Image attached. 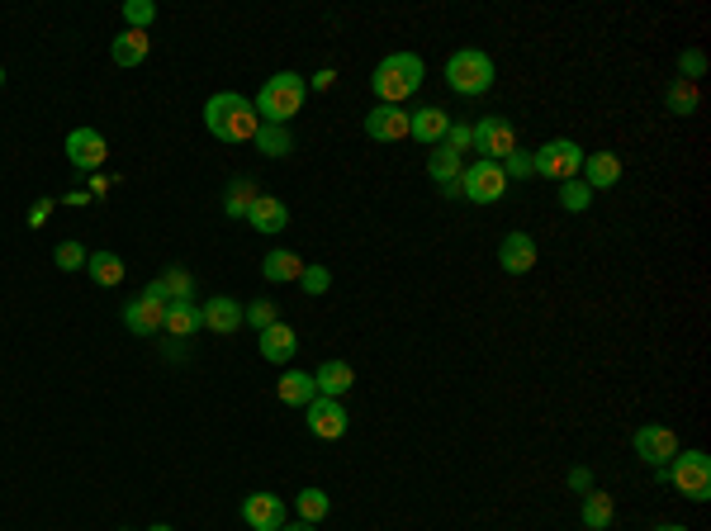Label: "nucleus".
I'll use <instances>...</instances> for the list:
<instances>
[{
  "mask_svg": "<svg viewBox=\"0 0 711 531\" xmlns=\"http://www.w3.org/2000/svg\"><path fill=\"white\" fill-rule=\"evenodd\" d=\"M204 129L214 133L219 143H252L261 133V114H256V105L247 95L219 91L209 95V105H204Z\"/></svg>",
  "mask_w": 711,
  "mask_h": 531,
  "instance_id": "f257e3e1",
  "label": "nucleus"
},
{
  "mask_svg": "<svg viewBox=\"0 0 711 531\" xmlns=\"http://www.w3.org/2000/svg\"><path fill=\"white\" fill-rule=\"evenodd\" d=\"M422 76H427V67H422L418 53H389L370 76V91L380 105H403L408 95H418Z\"/></svg>",
  "mask_w": 711,
  "mask_h": 531,
  "instance_id": "f03ea898",
  "label": "nucleus"
},
{
  "mask_svg": "<svg viewBox=\"0 0 711 531\" xmlns=\"http://www.w3.org/2000/svg\"><path fill=\"white\" fill-rule=\"evenodd\" d=\"M304 95H309V86H304L299 72H275V76H266V86H261V95H256L252 105L261 114V124H280L285 129L294 114L304 110Z\"/></svg>",
  "mask_w": 711,
  "mask_h": 531,
  "instance_id": "7ed1b4c3",
  "label": "nucleus"
},
{
  "mask_svg": "<svg viewBox=\"0 0 711 531\" xmlns=\"http://www.w3.org/2000/svg\"><path fill=\"white\" fill-rule=\"evenodd\" d=\"M446 86L456 95H484L493 91V57L484 48H460L446 57Z\"/></svg>",
  "mask_w": 711,
  "mask_h": 531,
  "instance_id": "20e7f679",
  "label": "nucleus"
},
{
  "mask_svg": "<svg viewBox=\"0 0 711 531\" xmlns=\"http://www.w3.org/2000/svg\"><path fill=\"white\" fill-rule=\"evenodd\" d=\"M664 479L674 484L683 498H693V503H707L711 498V456L707 451H678L674 460H669V470H664Z\"/></svg>",
  "mask_w": 711,
  "mask_h": 531,
  "instance_id": "39448f33",
  "label": "nucleus"
},
{
  "mask_svg": "<svg viewBox=\"0 0 711 531\" xmlns=\"http://www.w3.org/2000/svg\"><path fill=\"white\" fill-rule=\"evenodd\" d=\"M531 166H536V176H546V181H574L579 176V166H584V147L569 143V138H550L531 152Z\"/></svg>",
  "mask_w": 711,
  "mask_h": 531,
  "instance_id": "423d86ee",
  "label": "nucleus"
},
{
  "mask_svg": "<svg viewBox=\"0 0 711 531\" xmlns=\"http://www.w3.org/2000/svg\"><path fill=\"white\" fill-rule=\"evenodd\" d=\"M460 195L470 204H498L503 195H508V176H503V166L498 162H470L465 171H460Z\"/></svg>",
  "mask_w": 711,
  "mask_h": 531,
  "instance_id": "0eeeda50",
  "label": "nucleus"
},
{
  "mask_svg": "<svg viewBox=\"0 0 711 531\" xmlns=\"http://www.w3.org/2000/svg\"><path fill=\"white\" fill-rule=\"evenodd\" d=\"M470 129H474L470 152H484V162H503L508 152H517V129H512L503 114H489V119H479Z\"/></svg>",
  "mask_w": 711,
  "mask_h": 531,
  "instance_id": "6e6552de",
  "label": "nucleus"
},
{
  "mask_svg": "<svg viewBox=\"0 0 711 531\" xmlns=\"http://www.w3.org/2000/svg\"><path fill=\"white\" fill-rule=\"evenodd\" d=\"M166 323V299L152 285H147L133 304H124V328L133 332V337H157Z\"/></svg>",
  "mask_w": 711,
  "mask_h": 531,
  "instance_id": "1a4fd4ad",
  "label": "nucleus"
},
{
  "mask_svg": "<svg viewBox=\"0 0 711 531\" xmlns=\"http://www.w3.org/2000/svg\"><path fill=\"white\" fill-rule=\"evenodd\" d=\"M304 422H309L313 437H323V441H342V437H347V427H351L342 399H323V394H318V399L304 408Z\"/></svg>",
  "mask_w": 711,
  "mask_h": 531,
  "instance_id": "9d476101",
  "label": "nucleus"
},
{
  "mask_svg": "<svg viewBox=\"0 0 711 531\" xmlns=\"http://www.w3.org/2000/svg\"><path fill=\"white\" fill-rule=\"evenodd\" d=\"M631 446H636V456L645 460V465H659V470H664V465L678 456V437L669 432V427H659V422H650V427H636Z\"/></svg>",
  "mask_w": 711,
  "mask_h": 531,
  "instance_id": "9b49d317",
  "label": "nucleus"
},
{
  "mask_svg": "<svg viewBox=\"0 0 711 531\" xmlns=\"http://www.w3.org/2000/svg\"><path fill=\"white\" fill-rule=\"evenodd\" d=\"M110 157V147H105V133L100 129H72L67 133V162L76 171H100Z\"/></svg>",
  "mask_w": 711,
  "mask_h": 531,
  "instance_id": "f8f14e48",
  "label": "nucleus"
},
{
  "mask_svg": "<svg viewBox=\"0 0 711 531\" xmlns=\"http://www.w3.org/2000/svg\"><path fill=\"white\" fill-rule=\"evenodd\" d=\"M365 138L375 143H403L408 138V110L403 105H375L365 114Z\"/></svg>",
  "mask_w": 711,
  "mask_h": 531,
  "instance_id": "ddd939ff",
  "label": "nucleus"
},
{
  "mask_svg": "<svg viewBox=\"0 0 711 531\" xmlns=\"http://www.w3.org/2000/svg\"><path fill=\"white\" fill-rule=\"evenodd\" d=\"M242 522L252 531H280L285 527V503L275 494H247L242 498Z\"/></svg>",
  "mask_w": 711,
  "mask_h": 531,
  "instance_id": "4468645a",
  "label": "nucleus"
},
{
  "mask_svg": "<svg viewBox=\"0 0 711 531\" xmlns=\"http://www.w3.org/2000/svg\"><path fill=\"white\" fill-rule=\"evenodd\" d=\"M584 176L579 181L588 185V190H612V185L621 181V157L617 152H584V166H579Z\"/></svg>",
  "mask_w": 711,
  "mask_h": 531,
  "instance_id": "2eb2a0df",
  "label": "nucleus"
},
{
  "mask_svg": "<svg viewBox=\"0 0 711 531\" xmlns=\"http://www.w3.org/2000/svg\"><path fill=\"white\" fill-rule=\"evenodd\" d=\"M498 266L508 275H527L536 266V242L531 233H508V238L498 242Z\"/></svg>",
  "mask_w": 711,
  "mask_h": 531,
  "instance_id": "dca6fc26",
  "label": "nucleus"
},
{
  "mask_svg": "<svg viewBox=\"0 0 711 531\" xmlns=\"http://www.w3.org/2000/svg\"><path fill=\"white\" fill-rule=\"evenodd\" d=\"M446 129H451V114L441 110V105H422L418 114H408V138H418L427 147H437L446 138Z\"/></svg>",
  "mask_w": 711,
  "mask_h": 531,
  "instance_id": "f3484780",
  "label": "nucleus"
},
{
  "mask_svg": "<svg viewBox=\"0 0 711 531\" xmlns=\"http://www.w3.org/2000/svg\"><path fill=\"white\" fill-rule=\"evenodd\" d=\"M256 347H261V356H266L271 366H285L294 351H299V332H294L290 323H271V328L261 332V342H256Z\"/></svg>",
  "mask_w": 711,
  "mask_h": 531,
  "instance_id": "a211bd4d",
  "label": "nucleus"
},
{
  "mask_svg": "<svg viewBox=\"0 0 711 531\" xmlns=\"http://www.w3.org/2000/svg\"><path fill=\"white\" fill-rule=\"evenodd\" d=\"M200 328H204V309L195 304V299H185V304H166V323H162L166 337L185 342V337H195Z\"/></svg>",
  "mask_w": 711,
  "mask_h": 531,
  "instance_id": "6ab92c4d",
  "label": "nucleus"
},
{
  "mask_svg": "<svg viewBox=\"0 0 711 531\" xmlns=\"http://www.w3.org/2000/svg\"><path fill=\"white\" fill-rule=\"evenodd\" d=\"M200 309H204V328L219 332V337H228V332L242 328V304H237V299H228V294L209 299V304H200Z\"/></svg>",
  "mask_w": 711,
  "mask_h": 531,
  "instance_id": "aec40b11",
  "label": "nucleus"
},
{
  "mask_svg": "<svg viewBox=\"0 0 711 531\" xmlns=\"http://www.w3.org/2000/svg\"><path fill=\"white\" fill-rule=\"evenodd\" d=\"M313 385H318L323 399H342V394L356 385V370H351L347 361H323V366L313 370Z\"/></svg>",
  "mask_w": 711,
  "mask_h": 531,
  "instance_id": "412c9836",
  "label": "nucleus"
},
{
  "mask_svg": "<svg viewBox=\"0 0 711 531\" xmlns=\"http://www.w3.org/2000/svg\"><path fill=\"white\" fill-rule=\"evenodd\" d=\"M275 394H280V403H290V408H309L318 399V385H313V375H304V370H285L275 380Z\"/></svg>",
  "mask_w": 711,
  "mask_h": 531,
  "instance_id": "4be33fe9",
  "label": "nucleus"
},
{
  "mask_svg": "<svg viewBox=\"0 0 711 531\" xmlns=\"http://www.w3.org/2000/svg\"><path fill=\"white\" fill-rule=\"evenodd\" d=\"M147 53H152V34H143V29H124V34L114 38V48H110L114 67H138Z\"/></svg>",
  "mask_w": 711,
  "mask_h": 531,
  "instance_id": "5701e85b",
  "label": "nucleus"
},
{
  "mask_svg": "<svg viewBox=\"0 0 711 531\" xmlns=\"http://www.w3.org/2000/svg\"><path fill=\"white\" fill-rule=\"evenodd\" d=\"M152 290L162 294L166 304H185V299H195V275L181 271V266H166V271L152 280Z\"/></svg>",
  "mask_w": 711,
  "mask_h": 531,
  "instance_id": "b1692460",
  "label": "nucleus"
},
{
  "mask_svg": "<svg viewBox=\"0 0 711 531\" xmlns=\"http://www.w3.org/2000/svg\"><path fill=\"white\" fill-rule=\"evenodd\" d=\"M247 223H252L256 233H280L285 223H290V209L275 200V195H256L252 214H247Z\"/></svg>",
  "mask_w": 711,
  "mask_h": 531,
  "instance_id": "393cba45",
  "label": "nucleus"
},
{
  "mask_svg": "<svg viewBox=\"0 0 711 531\" xmlns=\"http://www.w3.org/2000/svg\"><path fill=\"white\" fill-rule=\"evenodd\" d=\"M261 275L271 280V285H290V280H299L304 275V257H294V252H266V261H261Z\"/></svg>",
  "mask_w": 711,
  "mask_h": 531,
  "instance_id": "a878e982",
  "label": "nucleus"
},
{
  "mask_svg": "<svg viewBox=\"0 0 711 531\" xmlns=\"http://www.w3.org/2000/svg\"><path fill=\"white\" fill-rule=\"evenodd\" d=\"M427 171H432V181L441 185V195H456L460 190V171H465V157H451V152H432V162H427Z\"/></svg>",
  "mask_w": 711,
  "mask_h": 531,
  "instance_id": "bb28decb",
  "label": "nucleus"
},
{
  "mask_svg": "<svg viewBox=\"0 0 711 531\" xmlns=\"http://www.w3.org/2000/svg\"><path fill=\"white\" fill-rule=\"evenodd\" d=\"M584 527L588 531H607L612 527V517H617V503H612V494H602V489H588L584 494Z\"/></svg>",
  "mask_w": 711,
  "mask_h": 531,
  "instance_id": "cd10ccee",
  "label": "nucleus"
},
{
  "mask_svg": "<svg viewBox=\"0 0 711 531\" xmlns=\"http://www.w3.org/2000/svg\"><path fill=\"white\" fill-rule=\"evenodd\" d=\"M86 275H91L95 285L114 290V285L124 280V261L114 257V252H91V261H86Z\"/></svg>",
  "mask_w": 711,
  "mask_h": 531,
  "instance_id": "c85d7f7f",
  "label": "nucleus"
},
{
  "mask_svg": "<svg viewBox=\"0 0 711 531\" xmlns=\"http://www.w3.org/2000/svg\"><path fill=\"white\" fill-rule=\"evenodd\" d=\"M697 100H702V95H697V81H683V76L664 91V105H669V114H678V119L697 114Z\"/></svg>",
  "mask_w": 711,
  "mask_h": 531,
  "instance_id": "c756f323",
  "label": "nucleus"
},
{
  "mask_svg": "<svg viewBox=\"0 0 711 531\" xmlns=\"http://www.w3.org/2000/svg\"><path fill=\"white\" fill-rule=\"evenodd\" d=\"M294 513H299V522L318 527V522H323V517L332 513V498L323 494V489H304V494L294 498Z\"/></svg>",
  "mask_w": 711,
  "mask_h": 531,
  "instance_id": "7c9ffc66",
  "label": "nucleus"
},
{
  "mask_svg": "<svg viewBox=\"0 0 711 531\" xmlns=\"http://www.w3.org/2000/svg\"><path fill=\"white\" fill-rule=\"evenodd\" d=\"M252 204H256V185L252 181H233L228 185V195H223V214H228V219H247V214H252Z\"/></svg>",
  "mask_w": 711,
  "mask_h": 531,
  "instance_id": "2f4dec72",
  "label": "nucleus"
},
{
  "mask_svg": "<svg viewBox=\"0 0 711 531\" xmlns=\"http://www.w3.org/2000/svg\"><path fill=\"white\" fill-rule=\"evenodd\" d=\"M252 143L261 147L266 157H285V152L294 147V138H290V129H280V124H261V133H256Z\"/></svg>",
  "mask_w": 711,
  "mask_h": 531,
  "instance_id": "473e14b6",
  "label": "nucleus"
},
{
  "mask_svg": "<svg viewBox=\"0 0 711 531\" xmlns=\"http://www.w3.org/2000/svg\"><path fill=\"white\" fill-rule=\"evenodd\" d=\"M588 204H593V190H588V185L579 181V176L560 185V209H569V214H584Z\"/></svg>",
  "mask_w": 711,
  "mask_h": 531,
  "instance_id": "72a5a7b5",
  "label": "nucleus"
},
{
  "mask_svg": "<svg viewBox=\"0 0 711 531\" xmlns=\"http://www.w3.org/2000/svg\"><path fill=\"white\" fill-rule=\"evenodd\" d=\"M53 261H57V271H86V261H91V252H86L81 242H57Z\"/></svg>",
  "mask_w": 711,
  "mask_h": 531,
  "instance_id": "f704fd0d",
  "label": "nucleus"
},
{
  "mask_svg": "<svg viewBox=\"0 0 711 531\" xmlns=\"http://www.w3.org/2000/svg\"><path fill=\"white\" fill-rule=\"evenodd\" d=\"M242 323H252L256 332H266L271 323H280V313H275L271 299H256V304H247V309H242Z\"/></svg>",
  "mask_w": 711,
  "mask_h": 531,
  "instance_id": "c9c22d12",
  "label": "nucleus"
},
{
  "mask_svg": "<svg viewBox=\"0 0 711 531\" xmlns=\"http://www.w3.org/2000/svg\"><path fill=\"white\" fill-rule=\"evenodd\" d=\"M470 143H474V129L470 124H451V129H446V138H441V152H451V157H465V152H470Z\"/></svg>",
  "mask_w": 711,
  "mask_h": 531,
  "instance_id": "e433bc0d",
  "label": "nucleus"
},
{
  "mask_svg": "<svg viewBox=\"0 0 711 531\" xmlns=\"http://www.w3.org/2000/svg\"><path fill=\"white\" fill-rule=\"evenodd\" d=\"M124 19H128V29H143V34H147V24L157 19V5H152V0H128Z\"/></svg>",
  "mask_w": 711,
  "mask_h": 531,
  "instance_id": "4c0bfd02",
  "label": "nucleus"
},
{
  "mask_svg": "<svg viewBox=\"0 0 711 531\" xmlns=\"http://www.w3.org/2000/svg\"><path fill=\"white\" fill-rule=\"evenodd\" d=\"M503 176H508V181H522V176H536V166H531V152H522V147H517V152H508V157H503Z\"/></svg>",
  "mask_w": 711,
  "mask_h": 531,
  "instance_id": "58836bf2",
  "label": "nucleus"
},
{
  "mask_svg": "<svg viewBox=\"0 0 711 531\" xmlns=\"http://www.w3.org/2000/svg\"><path fill=\"white\" fill-rule=\"evenodd\" d=\"M702 72H707V53H702V48H688V53L678 57V76H683V81H697Z\"/></svg>",
  "mask_w": 711,
  "mask_h": 531,
  "instance_id": "ea45409f",
  "label": "nucleus"
},
{
  "mask_svg": "<svg viewBox=\"0 0 711 531\" xmlns=\"http://www.w3.org/2000/svg\"><path fill=\"white\" fill-rule=\"evenodd\" d=\"M299 285H304V294H328V285H332L328 266H304V275H299Z\"/></svg>",
  "mask_w": 711,
  "mask_h": 531,
  "instance_id": "a19ab883",
  "label": "nucleus"
},
{
  "mask_svg": "<svg viewBox=\"0 0 711 531\" xmlns=\"http://www.w3.org/2000/svg\"><path fill=\"white\" fill-rule=\"evenodd\" d=\"M569 489H579V494H588V489H593V475H588L584 465H574V470H569Z\"/></svg>",
  "mask_w": 711,
  "mask_h": 531,
  "instance_id": "79ce46f5",
  "label": "nucleus"
},
{
  "mask_svg": "<svg viewBox=\"0 0 711 531\" xmlns=\"http://www.w3.org/2000/svg\"><path fill=\"white\" fill-rule=\"evenodd\" d=\"M48 214H53V200H38V204H29V228H38V223H48Z\"/></svg>",
  "mask_w": 711,
  "mask_h": 531,
  "instance_id": "37998d69",
  "label": "nucleus"
},
{
  "mask_svg": "<svg viewBox=\"0 0 711 531\" xmlns=\"http://www.w3.org/2000/svg\"><path fill=\"white\" fill-rule=\"evenodd\" d=\"M332 81H337V72H328V67H323V72H313V91H328Z\"/></svg>",
  "mask_w": 711,
  "mask_h": 531,
  "instance_id": "c03bdc74",
  "label": "nucleus"
},
{
  "mask_svg": "<svg viewBox=\"0 0 711 531\" xmlns=\"http://www.w3.org/2000/svg\"><path fill=\"white\" fill-rule=\"evenodd\" d=\"M280 531H313L309 522H290V527H280Z\"/></svg>",
  "mask_w": 711,
  "mask_h": 531,
  "instance_id": "a18cd8bd",
  "label": "nucleus"
},
{
  "mask_svg": "<svg viewBox=\"0 0 711 531\" xmlns=\"http://www.w3.org/2000/svg\"><path fill=\"white\" fill-rule=\"evenodd\" d=\"M655 531H688V527H678V522H659Z\"/></svg>",
  "mask_w": 711,
  "mask_h": 531,
  "instance_id": "49530a36",
  "label": "nucleus"
},
{
  "mask_svg": "<svg viewBox=\"0 0 711 531\" xmlns=\"http://www.w3.org/2000/svg\"><path fill=\"white\" fill-rule=\"evenodd\" d=\"M152 531H176V527H166V522H157V527H152Z\"/></svg>",
  "mask_w": 711,
  "mask_h": 531,
  "instance_id": "de8ad7c7",
  "label": "nucleus"
},
{
  "mask_svg": "<svg viewBox=\"0 0 711 531\" xmlns=\"http://www.w3.org/2000/svg\"><path fill=\"white\" fill-rule=\"evenodd\" d=\"M0 86H5V67H0Z\"/></svg>",
  "mask_w": 711,
  "mask_h": 531,
  "instance_id": "09e8293b",
  "label": "nucleus"
}]
</instances>
